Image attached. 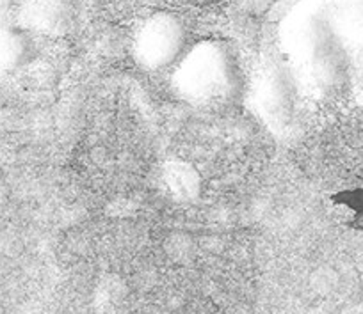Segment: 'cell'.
Segmentation results:
<instances>
[{
    "label": "cell",
    "instance_id": "obj_1",
    "mask_svg": "<svg viewBox=\"0 0 363 314\" xmlns=\"http://www.w3.org/2000/svg\"><path fill=\"white\" fill-rule=\"evenodd\" d=\"M173 83L178 93L194 103H221L239 86V64L221 41H201L177 62Z\"/></svg>",
    "mask_w": 363,
    "mask_h": 314
},
{
    "label": "cell",
    "instance_id": "obj_2",
    "mask_svg": "<svg viewBox=\"0 0 363 314\" xmlns=\"http://www.w3.org/2000/svg\"><path fill=\"white\" fill-rule=\"evenodd\" d=\"M187 29L180 16L155 13L148 16L134 34V57L143 68L162 71L171 68L186 54Z\"/></svg>",
    "mask_w": 363,
    "mask_h": 314
},
{
    "label": "cell",
    "instance_id": "obj_3",
    "mask_svg": "<svg viewBox=\"0 0 363 314\" xmlns=\"http://www.w3.org/2000/svg\"><path fill=\"white\" fill-rule=\"evenodd\" d=\"M73 15V0H26L20 20L27 29L57 36L72 29Z\"/></svg>",
    "mask_w": 363,
    "mask_h": 314
}]
</instances>
